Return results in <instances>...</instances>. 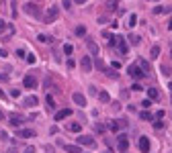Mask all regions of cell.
Returning <instances> with one entry per match:
<instances>
[{
	"label": "cell",
	"mask_w": 172,
	"mask_h": 153,
	"mask_svg": "<svg viewBox=\"0 0 172 153\" xmlns=\"http://www.w3.org/2000/svg\"><path fill=\"white\" fill-rule=\"evenodd\" d=\"M25 12L31 14V16H35V19H41V8H39V4L27 2V4H25Z\"/></svg>",
	"instance_id": "cell-1"
},
{
	"label": "cell",
	"mask_w": 172,
	"mask_h": 153,
	"mask_svg": "<svg viewBox=\"0 0 172 153\" xmlns=\"http://www.w3.org/2000/svg\"><path fill=\"white\" fill-rule=\"evenodd\" d=\"M127 74H129L131 78H135V80H141V78H146V71L141 70L139 65H129V68H127Z\"/></svg>",
	"instance_id": "cell-2"
},
{
	"label": "cell",
	"mask_w": 172,
	"mask_h": 153,
	"mask_svg": "<svg viewBox=\"0 0 172 153\" xmlns=\"http://www.w3.org/2000/svg\"><path fill=\"white\" fill-rule=\"evenodd\" d=\"M76 139H78V147H94V139H92V137L80 135V137H76Z\"/></svg>",
	"instance_id": "cell-3"
},
{
	"label": "cell",
	"mask_w": 172,
	"mask_h": 153,
	"mask_svg": "<svg viewBox=\"0 0 172 153\" xmlns=\"http://www.w3.org/2000/svg\"><path fill=\"white\" fill-rule=\"evenodd\" d=\"M80 65H82V71L90 74V71H92V59H90V55H84L82 61H80Z\"/></svg>",
	"instance_id": "cell-4"
},
{
	"label": "cell",
	"mask_w": 172,
	"mask_h": 153,
	"mask_svg": "<svg viewBox=\"0 0 172 153\" xmlns=\"http://www.w3.org/2000/svg\"><path fill=\"white\" fill-rule=\"evenodd\" d=\"M117 147H119V151H127V147H129V139H127V135H119V139H117Z\"/></svg>",
	"instance_id": "cell-5"
},
{
	"label": "cell",
	"mask_w": 172,
	"mask_h": 153,
	"mask_svg": "<svg viewBox=\"0 0 172 153\" xmlns=\"http://www.w3.org/2000/svg\"><path fill=\"white\" fill-rule=\"evenodd\" d=\"M115 47H119V51L125 55V53H127V41H125V37H119V35H117V43H115Z\"/></svg>",
	"instance_id": "cell-6"
},
{
	"label": "cell",
	"mask_w": 172,
	"mask_h": 153,
	"mask_svg": "<svg viewBox=\"0 0 172 153\" xmlns=\"http://www.w3.org/2000/svg\"><path fill=\"white\" fill-rule=\"evenodd\" d=\"M57 14H59V10H57L56 6H51V8H49V12L45 14V23H53V21L57 19Z\"/></svg>",
	"instance_id": "cell-7"
},
{
	"label": "cell",
	"mask_w": 172,
	"mask_h": 153,
	"mask_svg": "<svg viewBox=\"0 0 172 153\" xmlns=\"http://www.w3.org/2000/svg\"><path fill=\"white\" fill-rule=\"evenodd\" d=\"M68 117H72V108H64V110H57L56 112V120H64V118H68Z\"/></svg>",
	"instance_id": "cell-8"
},
{
	"label": "cell",
	"mask_w": 172,
	"mask_h": 153,
	"mask_svg": "<svg viewBox=\"0 0 172 153\" xmlns=\"http://www.w3.org/2000/svg\"><path fill=\"white\" fill-rule=\"evenodd\" d=\"M17 137H21V139H29V137H35V131H31V129H19V131H17Z\"/></svg>",
	"instance_id": "cell-9"
},
{
	"label": "cell",
	"mask_w": 172,
	"mask_h": 153,
	"mask_svg": "<svg viewBox=\"0 0 172 153\" xmlns=\"http://www.w3.org/2000/svg\"><path fill=\"white\" fill-rule=\"evenodd\" d=\"M45 108H47V112H53L56 110V100H53L51 94H47V98H45Z\"/></svg>",
	"instance_id": "cell-10"
},
{
	"label": "cell",
	"mask_w": 172,
	"mask_h": 153,
	"mask_svg": "<svg viewBox=\"0 0 172 153\" xmlns=\"http://www.w3.org/2000/svg\"><path fill=\"white\" fill-rule=\"evenodd\" d=\"M72 100H74L78 106H86V98H84L80 92H74V94H72Z\"/></svg>",
	"instance_id": "cell-11"
},
{
	"label": "cell",
	"mask_w": 172,
	"mask_h": 153,
	"mask_svg": "<svg viewBox=\"0 0 172 153\" xmlns=\"http://www.w3.org/2000/svg\"><path fill=\"white\" fill-rule=\"evenodd\" d=\"M139 149H141V153H148V151H149V141H148V137H139Z\"/></svg>",
	"instance_id": "cell-12"
},
{
	"label": "cell",
	"mask_w": 172,
	"mask_h": 153,
	"mask_svg": "<svg viewBox=\"0 0 172 153\" xmlns=\"http://www.w3.org/2000/svg\"><path fill=\"white\" fill-rule=\"evenodd\" d=\"M39 104V98H37V96H27V98H25V106H31V108H35V106Z\"/></svg>",
	"instance_id": "cell-13"
},
{
	"label": "cell",
	"mask_w": 172,
	"mask_h": 153,
	"mask_svg": "<svg viewBox=\"0 0 172 153\" xmlns=\"http://www.w3.org/2000/svg\"><path fill=\"white\" fill-rule=\"evenodd\" d=\"M25 88H29V90L37 88V80H35L33 76H27V78H25Z\"/></svg>",
	"instance_id": "cell-14"
},
{
	"label": "cell",
	"mask_w": 172,
	"mask_h": 153,
	"mask_svg": "<svg viewBox=\"0 0 172 153\" xmlns=\"http://www.w3.org/2000/svg\"><path fill=\"white\" fill-rule=\"evenodd\" d=\"M86 45H88V49H90L92 55H98V45H96L92 39H88V41H86Z\"/></svg>",
	"instance_id": "cell-15"
},
{
	"label": "cell",
	"mask_w": 172,
	"mask_h": 153,
	"mask_svg": "<svg viewBox=\"0 0 172 153\" xmlns=\"http://www.w3.org/2000/svg\"><path fill=\"white\" fill-rule=\"evenodd\" d=\"M160 98V92L156 88H148V100H158Z\"/></svg>",
	"instance_id": "cell-16"
},
{
	"label": "cell",
	"mask_w": 172,
	"mask_h": 153,
	"mask_svg": "<svg viewBox=\"0 0 172 153\" xmlns=\"http://www.w3.org/2000/svg\"><path fill=\"white\" fill-rule=\"evenodd\" d=\"M64 149H66V153H82V147H78V145H64Z\"/></svg>",
	"instance_id": "cell-17"
},
{
	"label": "cell",
	"mask_w": 172,
	"mask_h": 153,
	"mask_svg": "<svg viewBox=\"0 0 172 153\" xmlns=\"http://www.w3.org/2000/svg\"><path fill=\"white\" fill-rule=\"evenodd\" d=\"M68 131H72V133H80V131H82V125H80V123H70V125H68Z\"/></svg>",
	"instance_id": "cell-18"
},
{
	"label": "cell",
	"mask_w": 172,
	"mask_h": 153,
	"mask_svg": "<svg viewBox=\"0 0 172 153\" xmlns=\"http://www.w3.org/2000/svg\"><path fill=\"white\" fill-rule=\"evenodd\" d=\"M21 123H23V118L19 117V114H11V125L12 127H19Z\"/></svg>",
	"instance_id": "cell-19"
},
{
	"label": "cell",
	"mask_w": 172,
	"mask_h": 153,
	"mask_svg": "<svg viewBox=\"0 0 172 153\" xmlns=\"http://www.w3.org/2000/svg\"><path fill=\"white\" fill-rule=\"evenodd\" d=\"M98 100H101V102H104V104H107V102H111V96L107 94V92H101V94H98Z\"/></svg>",
	"instance_id": "cell-20"
},
{
	"label": "cell",
	"mask_w": 172,
	"mask_h": 153,
	"mask_svg": "<svg viewBox=\"0 0 172 153\" xmlns=\"http://www.w3.org/2000/svg\"><path fill=\"white\" fill-rule=\"evenodd\" d=\"M139 118H141V120H154V117H152V112H148V110H143V112L139 114Z\"/></svg>",
	"instance_id": "cell-21"
},
{
	"label": "cell",
	"mask_w": 172,
	"mask_h": 153,
	"mask_svg": "<svg viewBox=\"0 0 172 153\" xmlns=\"http://www.w3.org/2000/svg\"><path fill=\"white\" fill-rule=\"evenodd\" d=\"M135 25H137V16H135V14H131V16H129V21H127V27L131 29V27H135Z\"/></svg>",
	"instance_id": "cell-22"
},
{
	"label": "cell",
	"mask_w": 172,
	"mask_h": 153,
	"mask_svg": "<svg viewBox=\"0 0 172 153\" xmlns=\"http://www.w3.org/2000/svg\"><path fill=\"white\" fill-rule=\"evenodd\" d=\"M158 55H160V47H158V45H154V47H152V51H149V57H158Z\"/></svg>",
	"instance_id": "cell-23"
},
{
	"label": "cell",
	"mask_w": 172,
	"mask_h": 153,
	"mask_svg": "<svg viewBox=\"0 0 172 153\" xmlns=\"http://www.w3.org/2000/svg\"><path fill=\"white\" fill-rule=\"evenodd\" d=\"M109 129L113 131V133H117V131H119V123H117V120H111V123H109Z\"/></svg>",
	"instance_id": "cell-24"
},
{
	"label": "cell",
	"mask_w": 172,
	"mask_h": 153,
	"mask_svg": "<svg viewBox=\"0 0 172 153\" xmlns=\"http://www.w3.org/2000/svg\"><path fill=\"white\" fill-rule=\"evenodd\" d=\"M76 35L84 37V35H86V27H76Z\"/></svg>",
	"instance_id": "cell-25"
},
{
	"label": "cell",
	"mask_w": 172,
	"mask_h": 153,
	"mask_svg": "<svg viewBox=\"0 0 172 153\" xmlns=\"http://www.w3.org/2000/svg\"><path fill=\"white\" fill-rule=\"evenodd\" d=\"M37 39H39L41 43H51V41H53L51 37H47V35H39V37H37Z\"/></svg>",
	"instance_id": "cell-26"
},
{
	"label": "cell",
	"mask_w": 172,
	"mask_h": 153,
	"mask_svg": "<svg viewBox=\"0 0 172 153\" xmlns=\"http://www.w3.org/2000/svg\"><path fill=\"white\" fill-rule=\"evenodd\" d=\"M160 71L164 74V76H170V74H172V71H170V68H168V65H164V63L160 65Z\"/></svg>",
	"instance_id": "cell-27"
},
{
	"label": "cell",
	"mask_w": 172,
	"mask_h": 153,
	"mask_svg": "<svg viewBox=\"0 0 172 153\" xmlns=\"http://www.w3.org/2000/svg\"><path fill=\"white\" fill-rule=\"evenodd\" d=\"M94 129H96V133H104V131H107V127H104L103 123H96V125H94Z\"/></svg>",
	"instance_id": "cell-28"
},
{
	"label": "cell",
	"mask_w": 172,
	"mask_h": 153,
	"mask_svg": "<svg viewBox=\"0 0 172 153\" xmlns=\"http://www.w3.org/2000/svg\"><path fill=\"white\" fill-rule=\"evenodd\" d=\"M154 129H156V131L164 129V123H162V120H154Z\"/></svg>",
	"instance_id": "cell-29"
},
{
	"label": "cell",
	"mask_w": 172,
	"mask_h": 153,
	"mask_svg": "<svg viewBox=\"0 0 172 153\" xmlns=\"http://www.w3.org/2000/svg\"><path fill=\"white\" fill-rule=\"evenodd\" d=\"M129 41H131L133 45H139V37L137 35H131V37H129Z\"/></svg>",
	"instance_id": "cell-30"
},
{
	"label": "cell",
	"mask_w": 172,
	"mask_h": 153,
	"mask_svg": "<svg viewBox=\"0 0 172 153\" xmlns=\"http://www.w3.org/2000/svg\"><path fill=\"white\" fill-rule=\"evenodd\" d=\"M72 51H74V47H72V45H64V53H66V55H70Z\"/></svg>",
	"instance_id": "cell-31"
},
{
	"label": "cell",
	"mask_w": 172,
	"mask_h": 153,
	"mask_svg": "<svg viewBox=\"0 0 172 153\" xmlns=\"http://www.w3.org/2000/svg\"><path fill=\"white\" fill-rule=\"evenodd\" d=\"M141 106H143V108H149V106H152V100H148V98H146V100L141 102Z\"/></svg>",
	"instance_id": "cell-32"
},
{
	"label": "cell",
	"mask_w": 172,
	"mask_h": 153,
	"mask_svg": "<svg viewBox=\"0 0 172 153\" xmlns=\"http://www.w3.org/2000/svg\"><path fill=\"white\" fill-rule=\"evenodd\" d=\"M17 57H21V59L25 57V49H17Z\"/></svg>",
	"instance_id": "cell-33"
},
{
	"label": "cell",
	"mask_w": 172,
	"mask_h": 153,
	"mask_svg": "<svg viewBox=\"0 0 172 153\" xmlns=\"http://www.w3.org/2000/svg\"><path fill=\"white\" fill-rule=\"evenodd\" d=\"M131 88H133V90H135V92H139V90H143V88H141V84H133V86H131Z\"/></svg>",
	"instance_id": "cell-34"
},
{
	"label": "cell",
	"mask_w": 172,
	"mask_h": 153,
	"mask_svg": "<svg viewBox=\"0 0 172 153\" xmlns=\"http://www.w3.org/2000/svg\"><path fill=\"white\" fill-rule=\"evenodd\" d=\"M11 94L14 96V98H19V96H21V92H19V90H17V88H14V90H11Z\"/></svg>",
	"instance_id": "cell-35"
},
{
	"label": "cell",
	"mask_w": 172,
	"mask_h": 153,
	"mask_svg": "<svg viewBox=\"0 0 172 153\" xmlns=\"http://www.w3.org/2000/svg\"><path fill=\"white\" fill-rule=\"evenodd\" d=\"M0 57H8V51L6 49H0Z\"/></svg>",
	"instance_id": "cell-36"
},
{
	"label": "cell",
	"mask_w": 172,
	"mask_h": 153,
	"mask_svg": "<svg viewBox=\"0 0 172 153\" xmlns=\"http://www.w3.org/2000/svg\"><path fill=\"white\" fill-rule=\"evenodd\" d=\"M27 61H29V63H35V55H33V53H31V55L27 57Z\"/></svg>",
	"instance_id": "cell-37"
},
{
	"label": "cell",
	"mask_w": 172,
	"mask_h": 153,
	"mask_svg": "<svg viewBox=\"0 0 172 153\" xmlns=\"http://www.w3.org/2000/svg\"><path fill=\"white\" fill-rule=\"evenodd\" d=\"M156 118H164V110H158V112H156Z\"/></svg>",
	"instance_id": "cell-38"
},
{
	"label": "cell",
	"mask_w": 172,
	"mask_h": 153,
	"mask_svg": "<svg viewBox=\"0 0 172 153\" xmlns=\"http://www.w3.org/2000/svg\"><path fill=\"white\" fill-rule=\"evenodd\" d=\"M4 29H6V23H4V21H0V33H2Z\"/></svg>",
	"instance_id": "cell-39"
},
{
	"label": "cell",
	"mask_w": 172,
	"mask_h": 153,
	"mask_svg": "<svg viewBox=\"0 0 172 153\" xmlns=\"http://www.w3.org/2000/svg\"><path fill=\"white\" fill-rule=\"evenodd\" d=\"M25 153H35V147H27V149H25Z\"/></svg>",
	"instance_id": "cell-40"
},
{
	"label": "cell",
	"mask_w": 172,
	"mask_h": 153,
	"mask_svg": "<svg viewBox=\"0 0 172 153\" xmlns=\"http://www.w3.org/2000/svg\"><path fill=\"white\" fill-rule=\"evenodd\" d=\"M8 153H17V149H14V147H11V149H8Z\"/></svg>",
	"instance_id": "cell-41"
},
{
	"label": "cell",
	"mask_w": 172,
	"mask_h": 153,
	"mask_svg": "<svg viewBox=\"0 0 172 153\" xmlns=\"http://www.w3.org/2000/svg\"><path fill=\"white\" fill-rule=\"evenodd\" d=\"M2 118H4V114H2V112H0V120H2Z\"/></svg>",
	"instance_id": "cell-42"
},
{
	"label": "cell",
	"mask_w": 172,
	"mask_h": 153,
	"mask_svg": "<svg viewBox=\"0 0 172 153\" xmlns=\"http://www.w3.org/2000/svg\"><path fill=\"white\" fill-rule=\"evenodd\" d=\"M170 90H172V84H170Z\"/></svg>",
	"instance_id": "cell-43"
},
{
	"label": "cell",
	"mask_w": 172,
	"mask_h": 153,
	"mask_svg": "<svg viewBox=\"0 0 172 153\" xmlns=\"http://www.w3.org/2000/svg\"><path fill=\"white\" fill-rule=\"evenodd\" d=\"M170 55H172V49H170Z\"/></svg>",
	"instance_id": "cell-44"
}]
</instances>
